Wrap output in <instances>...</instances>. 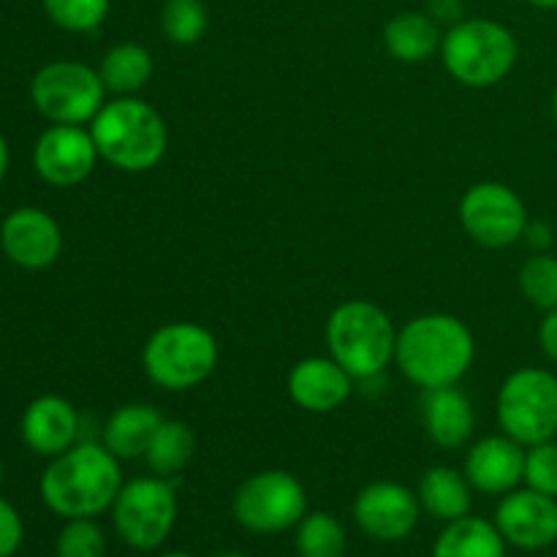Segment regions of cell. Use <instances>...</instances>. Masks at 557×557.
Here are the masks:
<instances>
[{"label":"cell","mask_w":557,"mask_h":557,"mask_svg":"<svg viewBox=\"0 0 557 557\" xmlns=\"http://www.w3.org/2000/svg\"><path fill=\"white\" fill-rule=\"evenodd\" d=\"M161 557H194V555H188V553H166V555H161Z\"/></svg>","instance_id":"cell-40"},{"label":"cell","mask_w":557,"mask_h":557,"mask_svg":"<svg viewBox=\"0 0 557 557\" xmlns=\"http://www.w3.org/2000/svg\"><path fill=\"white\" fill-rule=\"evenodd\" d=\"M553 117H555V123H557V85H555V90H553Z\"/></svg>","instance_id":"cell-38"},{"label":"cell","mask_w":557,"mask_h":557,"mask_svg":"<svg viewBox=\"0 0 557 557\" xmlns=\"http://www.w3.org/2000/svg\"><path fill=\"white\" fill-rule=\"evenodd\" d=\"M498 424L517 444L536 446L557 435V375L522 368L498 392Z\"/></svg>","instance_id":"cell-7"},{"label":"cell","mask_w":557,"mask_h":557,"mask_svg":"<svg viewBox=\"0 0 557 557\" xmlns=\"http://www.w3.org/2000/svg\"><path fill=\"white\" fill-rule=\"evenodd\" d=\"M430 16H433L435 22L446 20V22H460L462 16V5L460 0H430Z\"/></svg>","instance_id":"cell-35"},{"label":"cell","mask_w":557,"mask_h":557,"mask_svg":"<svg viewBox=\"0 0 557 557\" xmlns=\"http://www.w3.org/2000/svg\"><path fill=\"white\" fill-rule=\"evenodd\" d=\"M215 557H248V555H243V553H221V555H215Z\"/></svg>","instance_id":"cell-39"},{"label":"cell","mask_w":557,"mask_h":557,"mask_svg":"<svg viewBox=\"0 0 557 557\" xmlns=\"http://www.w3.org/2000/svg\"><path fill=\"white\" fill-rule=\"evenodd\" d=\"M424 430L441 449H460L468 444L476 428V413L471 400L457 386H441V389L424 392L422 403Z\"/></svg>","instance_id":"cell-19"},{"label":"cell","mask_w":557,"mask_h":557,"mask_svg":"<svg viewBox=\"0 0 557 557\" xmlns=\"http://www.w3.org/2000/svg\"><path fill=\"white\" fill-rule=\"evenodd\" d=\"M163 417L147 403H131V406H120L117 411L109 417L107 428H103V446L112 451L117 460H136L145 457L147 446H150L152 435L161 428Z\"/></svg>","instance_id":"cell-21"},{"label":"cell","mask_w":557,"mask_h":557,"mask_svg":"<svg viewBox=\"0 0 557 557\" xmlns=\"http://www.w3.org/2000/svg\"><path fill=\"white\" fill-rule=\"evenodd\" d=\"M90 134L98 156L120 172H147L166 156V123L141 98L120 96L103 103L90 123Z\"/></svg>","instance_id":"cell-3"},{"label":"cell","mask_w":557,"mask_h":557,"mask_svg":"<svg viewBox=\"0 0 557 557\" xmlns=\"http://www.w3.org/2000/svg\"><path fill=\"white\" fill-rule=\"evenodd\" d=\"M44 11L69 33H92L109 16V0H41Z\"/></svg>","instance_id":"cell-29"},{"label":"cell","mask_w":557,"mask_h":557,"mask_svg":"<svg viewBox=\"0 0 557 557\" xmlns=\"http://www.w3.org/2000/svg\"><path fill=\"white\" fill-rule=\"evenodd\" d=\"M473 490L484 495H506L525 482V446L509 435H487L476 441L466 457V471Z\"/></svg>","instance_id":"cell-16"},{"label":"cell","mask_w":557,"mask_h":557,"mask_svg":"<svg viewBox=\"0 0 557 557\" xmlns=\"http://www.w3.org/2000/svg\"><path fill=\"white\" fill-rule=\"evenodd\" d=\"M531 5H536V9L542 11H555L557 9V0H528Z\"/></svg>","instance_id":"cell-37"},{"label":"cell","mask_w":557,"mask_h":557,"mask_svg":"<svg viewBox=\"0 0 557 557\" xmlns=\"http://www.w3.org/2000/svg\"><path fill=\"white\" fill-rule=\"evenodd\" d=\"M5 172H9V145H5V136L0 134V183H3Z\"/></svg>","instance_id":"cell-36"},{"label":"cell","mask_w":557,"mask_h":557,"mask_svg":"<svg viewBox=\"0 0 557 557\" xmlns=\"http://www.w3.org/2000/svg\"><path fill=\"white\" fill-rule=\"evenodd\" d=\"M210 16L201 0H166L161 11V30L177 47H194L205 38Z\"/></svg>","instance_id":"cell-27"},{"label":"cell","mask_w":557,"mask_h":557,"mask_svg":"<svg viewBox=\"0 0 557 557\" xmlns=\"http://www.w3.org/2000/svg\"><path fill=\"white\" fill-rule=\"evenodd\" d=\"M30 101L54 125H85L107 103V85L96 69L76 60H54L30 82Z\"/></svg>","instance_id":"cell-9"},{"label":"cell","mask_w":557,"mask_h":557,"mask_svg":"<svg viewBox=\"0 0 557 557\" xmlns=\"http://www.w3.org/2000/svg\"><path fill=\"white\" fill-rule=\"evenodd\" d=\"M522 239H525V243L531 245L536 253H547L549 245H553V239H555V232L547 221H528Z\"/></svg>","instance_id":"cell-34"},{"label":"cell","mask_w":557,"mask_h":557,"mask_svg":"<svg viewBox=\"0 0 557 557\" xmlns=\"http://www.w3.org/2000/svg\"><path fill=\"white\" fill-rule=\"evenodd\" d=\"M54 557H107V536L92 517L65 520L54 542Z\"/></svg>","instance_id":"cell-30"},{"label":"cell","mask_w":557,"mask_h":557,"mask_svg":"<svg viewBox=\"0 0 557 557\" xmlns=\"http://www.w3.org/2000/svg\"><path fill=\"white\" fill-rule=\"evenodd\" d=\"M120 460L103 444H74L63 455L52 457L41 473V500L52 515L63 520L103 515L112 509L114 498L123 490Z\"/></svg>","instance_id":"cell-1"},{"label":"cell","mask_w":557,"mask_h":557,"mask_svg":"<svg viewBox=\"0 0 557 557\" xmlns=\"http://www.w3.org/2000/svg\"><path fill=\"white\" fill-rule=\"evenodd\" d=\"M525 484L536 493L557 498V441L528 446L525 449Z\"/></svg>","instance_id":"cell-31"},{"label":"cell","mask_w":557,"mask_h":557,"mask_svg":"<svg viewBox=\"0 0 557 557\" xmlns=\"http://www.w3.org/2000/svg\"><path fill=\"white\" fill-rule=\"evenodd\" d=\"M520 292L539 310L557 308V259L549 253H536L522 264Z\"/></svg>","instance_id":"cell-28"},{"label":"cell","mask_w":557,"mask_h":557,"mask_svg":"<svg viewBox=\"0 0 557 557\" xmlns=\"http://www.w3.org/2000/svg\"><path fill=\"white\" fill-rule=\"evenodd\" d=\"M112 522L131 549L150 553L163 547L177 525V493L169 479H131L114 498Z\"/></svg>","instance_id":"cell-8"},{"label":"cell","mask_w":557,"mask_h":557,"mask_svg":"<svg viewBox=\"0 0 557 557\" xmlns=\"http://www.w3.org/2000/svg\"><path fill=\"white\" fill-rule=\"evenodd\" d=\"M473 487L468 482L466 473L455 471L449 466H435L430 471H424V476L419 479L417 498L422 511H428L430 517L444 522L462 520V517L471 515L473 504Z\"/></svg>","instance_id":"cell-20"},{"label":"cell","mask_w":557,"mask_h":557,"mask_svg":"<svg viewBox=\"0 0 557 557\" xmlns=\"http://www.w3.org/2000/svg\"><path fill=\"white\" fill-rule=\"evenodd\" d=\"M515 33L495 20H460L444 33L441 58L446 71L466 87H493L517 63Z\"/></svg>","instance_id":"cell-5"},{"label":"cell","mask_w":557,"mask_h":557,"mask_svg":"<svg viewBox=\"0 0 557 557\" xmlns=\"http://www.w3.org/2000/svg\"><path fill=\"white\" fill-rule=\"evenodd\" d=\"M308 515V493L288 471H261L245 479L234 495V517L259 536L292 531Z\"/></svg>","instance_id":"cell-10"},{"label":"cell","mask_w":557,"mask_h":557,"mask_svg":"<svg viewBox=\"0 0 557 557\" xmlns=\"http://www.w3.org/2000/svg\"><path fill=\"white\" fill-rule=\"evenodd\" d=\"M25 542L22 517L9 500L0 498V557H14Z\"/></svg>","instance_id":"cell-32"},{"label":"cell","mask_w":557,"mask_h":557,"mask_svg":"<svg viewBox=\"0 0 557 557\" xmlns=\"http://www.w3.org/2000/svg\"><path fill=\"white\" fill-rule=\"evenodd\" d=\"M20 433L27 449L38 457H58L76 444L79 413L65 397H36L22 413Z\"/></svg>","instance_id":"cell-17"},{"label":"cell","mask_w":557,"mask_h":557,"mask_svg":"<svg viewBox=\"0 0 557 557\" xmlns=\"http://www.w3.org/2000/svg\"><path fill=\"white\" fill-rule=\"evenodd\" d=\"M438 22L424 11H403L392 16L384 27V44L389 54L400 63H424L441 49Z\"/></svg>","instance_id":"cell-22"},{"label":"cell","mask_w":557,"mask_h":557,"mask_svg":"<svg viewBox=\"0 0 557 557\" xmlns=\"http://www.w3.org/2000/svg\"><path fill=\"white\" fill-rule=\"evenodd\" d=\"M433 557H506V539L495 522L468 515L441 531Z\"/></svg>","instance_id":"cell-23"},{"label":"cell","mask_w":557,"mask_h":557,"mask_svg":"<svg viewBox=\"0 0 557 557\" xmlns=\"http://www.w3.org/2000/svg\"><path fill=\"white\" fill-rule=\"evenodd\" d=\"M354 379L332 357L302 359L288 373V395L302 411L330 413L348 400Z\"/></svg>","instance_id":"cell-18"},{"label":"cell","mask_w":557,"mask_h":557,"mask_svg":"<svg viewBox=\"0 0 557 557\" xmlns=\"http://www.w3.org/2000/svg\"><path fill=\"white\" fill-rule=\"evenodd\" d=\"M141 364L152 384L169 392H185L205 384L218 364V343L207 326L174 321L152 332L141 351Z\"/></svg>","instance_id":"cell-6"},{"label":"cell","mask_w":557,"mask_h":557,"mask_svg":"<svg viewBox=\"0 0 557 557\" xmlns=\"http://www.w3.org/2000/svg\"><path fill=\"white\" fill-rule=\"evenodd\" d=\"M0 248L22 270H47L63 253V232L49 212L20 207L0 226Z\"/></svg>","instance_id":"cell-15"},{"label":"cell","mask_w":557,"mask_h":557,"mask_svg":"<svg viewBox=\"0 0 557 557\" xmlns=\"http://www.w3.org/2000/svg\"><path fill=\"white\" fill-rule=\"evenodd\" d=\"M422 506L408 487L397 482H373L354 500L359 531L375 542H403L417 528Z\"/></svg>","instance_id":"cell-14"},{"label":"cell","mask_w":557,"mask_h":557,"mask_svg":"<svg viewBox=\"0 0 557 557\" xmlns=\"http://www.w3.org/2000/svg\"><path fill=\"white\" fill-rule=\"evenodd\" d=\"M476 357L473 332L460 319L428 313L397 332L395 362L403 375L424 392L457 386Z\"/></svg>","instance_id":"cell-2"},{"label":"cell","mask_w":557,"mask_h":557,"mask_svg":"<svg viewBox=\"0 0 557 557\" xmlns=\"http://www.w3.org/2000/svg\"><path fill=\"white\" fill-rule=\"evenodd\" d=\"M103 85L109 92L117 96H134L150 82L152 76V58L141 44L125 41L109 49L98 65Z\"/></svg>","instance_id":"cell-25"},{"label":"cell","mask_w":557,"mask_h":557,"mask_svg":"<svg viewBox=\"0 0 557 557\" xmlns=\"http://www.w3.org/2000/svg\"><path fill=\"white\" fill-rule=\"evenodd\" d=\"M539 346H542L544 357L557 364V308L547 310L542 326H539Z\"/></svg>","instance_id":"cell-33"},{"label":"cell","mask_w":557,"mask_h":557,"mask_svg":"<svg viewBox=\"0 0 557 557\" xmlns=\"http://www.w3.org/2000/svg\"><path fill=\"white\" fill-rule=\"evenodd\" d=\"M460 223L473 243L484 248H509L525 234V201L504 183H479L462 196Z\"/></svg>","instance_id":"cell-11"},{"label":"cell","mask_w":557,"mask_h":557,"mask_svg":"<svg viewBox=\"0 0 557 557\" xmlns=\"http://www.w3.org/2000/svg\"><path fill=\"white\" fill-rule=\"evenodd\" d=\"M493 522L506 544L539 553L557 542V498L531 487H517L500 498Z\"/></svg>","instance_id":"cell-13"},{"label":"cell","mask_w":557,"mask_h":557,"mask_svg":"<svg viewBox=\"0 0 557 557\" xmlns=\"http://www.w3.org/2000/svg\"><path fill=\"white\" fill-rule=\"evenodd\" d=\"M0 484H3V462H0Z\"/></svg>","instance_id":"cell-41"},{"label":"cell","mask_w":557,"mask_h":557,"mask_svg":"<svg viewBox=\"0 0 557 557\" xmlns=\"http://www.w3.org/2000/svg\"><path fill=\"white\" fill-rule=\"evenodd\" d=\"M196 451L194 430L177 419H163L145 451V462L156 476L172 479L188 468Z\"/></svg>","instance_id":"cell-24"},{"label":"cell","mask_w":557,"mask_h":557,"mask_svg":"<svg viewBox=\"0 0 557 557\" xmlns=\"http://www.w3.org/2000/svg\"><path fill=\"white\" fill-rule=\"evenodd\" d=\"M294 544H297L299 557H346V528L337 517L313 511V515H305L297 525Z\"/></svg>","instance_id":"cell-26"},{"label":"cell","mask_w":557,"mask_h":557,"mask_svg":"<svg viewBox=\"0 0 557 557\" xmlns=\"http://www.w3.org/2000/svg\"><path fill=\"white\" fill-rule=\"evenodd\" d=\"M98 147L82 125H52L44 131L33 150V166L44 183L71 188L85 183L98 161Z\"/></svg>","instance_id":"cell-12"},{"label":"cell","mask_w":557,"mask_h":557,"mask_svg":"<svg viewBox=\"0 0 557 557\" xmlns=\"http://www.w3.org/2000/svg\"><path fill=\"white\" fill-rule=\"evenodd\" d=\"M326 346L351 379L370 381L379 379L395 359L397 332L379 305L351 299L332 310L326 321Z\"/></svg>","instance_id":"cell-4"}]
</instances>
